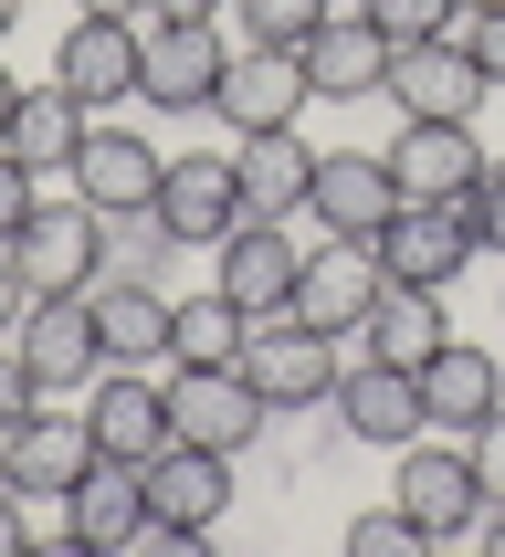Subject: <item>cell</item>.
I'll return each mask as SVG.
<instances>
[{
  "label": "cell",
  "mask_w": 505,
  "mask_h": 557,
  "mask_svg": "<svg viewBox=\"0 0 505 557\" xmlns=\"http://www.w3.org/2000/svg\"><path fill=\"white\" fill-rule=\"evenodd\" d=\"M369 22L390 42H432V32H464V0H369Z\"/></svg>",
  "instance_id": "cell-32"
},
{
  "label": "cell",
  "mask_w": 505,
  "mask_h": 557,
  "mask_svg": "<svg viewBox=\"0 0 505 557\" xmlns=\"http://www.w3.org/2000/svg\"><path fill=\"white\" fill-rule=\"evenodd\" d=\"M358 337H369V358H390V369H432L442 347H453V306H442V284H390Z\"/></svg>",
  "instance_id": "cell-24"
},
{
  "label": "cell",
  "mask_w": 505,
  "mask_h": 557,
  "mask_svg": "<svg viewBox=\"0 0 505 557\" xmlns=\"http://www.w3.org/2000/svg\"><path fill=\"white\" fill-rule=\"evenodd\" d=\"M295 53H306L316 106H358V95H390V53H401V42L379 22H316Z\"/></svg>",
  "instance_id": "cell-21"
},
{
  "label": "cell",
  "mask_w": 505,
  "mask_h": 557,
  "mask_svg": "<svg viewBox=\"0 0 505 557\" xmlns=\"http://www.w3.org/2000/svg\"><path fill=\"white\" fill-rule=\"evenodd\" d=\"M221 516H232V453H211V442L148 453V527L169 536V547H200Z\"/></svg>",
  "instance_id": "cell-5"
},
{
  "label": "cell",
  "mask_w": 505,
  "mask_h": 557,
  "mask_svg": "<svg viewBox=\"0 0 505 557\" xmlns=\"http://www.w3.org/2000/svg\"><path fill=\"white\" fill-rule=\"evenodd\" d=\"M484 547H495V557H505V495H495V505H484Z\"/></svg>",
  "instance_id": "cell-43"
},
{
  "label": "cell",
  "mask_w": 505,
  "mask_h": 557,
  "mask_svg": "<svg viewBox=\"0 0 505 557\" xmlns=\"http://www.w3.org/2000/svg\"><path fill=\"white\" fill-rule=\"evenodd\" d=\"M464 11H505V0H464Z\"/></svg>",
  "instance_id": "cell-45"
},
{
  "label": "cell",
  "mask_w": 505,
  "mask_h": 557,
  "mask_svg": "<svg viewBox=\"0 0 505 557\" xmlns=\"http://www.w3.org/2000/svg\"><path fill=\"white\" fill-rule=\"evenodd\" d=\"M484 95H495V74L473 63L464 32H432V42H401V53H390V106H401V116L473 126V116H484Z\"/></svg>",
  "instance_id": "cell-4"
},
{
  "label": "cell",
  "mask_w": 505,
  "mask_h": 557,
  "mask_svg": "<svg viewBox=\"0 0 505 557\" xmlns=\"http://www.w3.org/2000/svg\"><path fill=\"white\" fill-rule=\"evenodd\" d=\"M158 221H169V243H200L211 252L232 221H243V169L221 148H189V158H169V189H158Z\"/></svg>",
  "instance_id": "cell-20"
},
{
  "label": "cell",
  "mask_w": 505,
  "mask_h": 557,
  "mask_svg": "<svg viewBox=\"0 0 505 557\" xmlns=\"http://www.w3.org/2000/svg\"><path fill=\"white\" fill-rule=\"evenodd\" d=\"M22 306H32V284H22V263H11V243H0V326H22Z\"/></svg>",
  "instance_id": "cell-38"
},
{
  "label": "cell",
  "mask_w": 505,
  "mask_h": 557,
  "mask_svg": "<svg viewBox=\"0 0 505 557\" xmlns=\"http://www.w3.org/2000/svg\"><path fill=\"white\" fill-rule=\"evenodd\" d=\"M158 252H169V221L158 211H106V274H148L158 284Z\"/></svg>",
  "instance_id": "cell-29"
},
{
  "label": "cell",
  "mask_w": 505,
  "mask_h": 557,
  "mask_svg": "<svg viewBox=\"0 0 505 557\" xmlns=\"http://www.w3.org/2000/svg\"><path fill=\"white\" fill-rule=\"evenodd\" d=\"M11 347H22V369H32L42 400L95 389V369H106V337H95V306H85V295H32L22 326H11Z\"/></svg>",
  "instance_id": "cell-7"
},
{
  "label": "cell",
  "mask_w": 505,
  "mask_h": 557,
  "mask_svg": "<svg viewBox=\"0 0 505 557\" xmlns=\"http://www.w3.org/2000/svg\"><path fill=\"white\" fill-rule=\"evenodd\" d=\"M85 306H95V337H106V369H148V358H169V295H158L148 274H95Z\"/></svg>",
  "instance_id": "cell-23"
},
{
  "label": "cell",
  "mask_w": 505,
  "mask_h": 557,
  "mask_svg": "<svg viewBox=\"0 0 505 557\" xmlns=\"http://www.w3.org/2000/svg\"><path fill=\"white\" fill-rule=\"evenodd\" d=\"M347 547H358V557H432L442 536L421 527L410 505H379V516H358V527H347Z\"/></svg>",
  "instance_id": "cell-30"
},
{
  "label": "cell",
  "mask_w": 505,
  "mask_h": 557,
  "mask_svg": "<svg viewBox=\"0 0 505 557\" xmlns=\"http://www.w3.org/2000/svg\"><path fill=\"white\" fill-rule=\"evenodd\" d=\"M464 42H473V63L505 85V11H464Z\"/></svg>",
  "instance_id": "cell-36"
},
{
  "label": "cell",
  "mask_w": 505,
  "mask_h": 557,
  "mask_svg": "<svg viewBox=\"0 0 505 557\" xmlns=\"http://www.w3.org/2000/svg\"><path fill=\"white\" fill-rule=\"evenodd\" d=\"M95 453H106V442H95L85 410H22V421L0 432V484H22L32 505H63L95 473Z\"/></svg>",
  "instance_id": "cell-2"
},
{
  "label": "cell",
  "mask_w": 505,
  "mask_h": 557,
  "mask_svg": "<svg viewBox=\"0 0 505 557\" xmlns=\"http://www.w3.org/2000/svg\"><path fill=\"white\" fill-rule=\"evenodd\" d=\"M473 252H484V232H473V189H464V200H401L390 232H379V274H390V284H453Z\"/></svg>",
  "instance_id": "cell-6"
},
{
  "label": "cell",
  "mask_w": 505,
  "mask_h": 557,
  "mask_svg": "<svg viewBox=\"0 0 505 557\" xmlns=\"http://www.w3.org/2000/svg\"><path fill=\"white\" fill-rule=\"evenodd\" d=\"M253 347V315L232 306V295H169V369H243Z\"/></svg>",
  "instance_id": "cell-27"
},
{
  "label": "cell",
  "mask_w": 505,
  "mask_h": 557,
  "mask_svg": "<svg viewBox=\"0 0 505 557\" xmlns=\"http://www.w3.org/2000/svg\"><path fill=\"white\" fill-rule=\"evenodd\" d=\"M232 169H243V211H263V221H306L316 148L295 137V126H263V137H243V148H232Z\"/></svg>",
  "instance_id": "cell-25"
},
{
  "label": "cell",
  "mask_w": 505,
  "mask_h": 557,
  "mask_svg": "<svg viewBox=\"0 0 505 557\" xmlns=\"http://www.w3.org/2000/svg\"><path fill=\"white\" fill-rule=\"evenodd\" d=\"M85 421H95V442H106L116 463H148V453H169V389H158L148 369H95Z\"/></svg>",
  "instance_id": "cell-22"
},
{
  "label": "cell",
  "mask_w": 505,
  "mask_h": 557,
  "mask_svg": "<svg viewBox=\"0 0 505 557\" xmlns=\"http://www.w3.org/2000/svg\"><path fill=\"white\" fill-rule=\"evenodd\" d=\"M337 432L369 442V453H401V442L432 432V410H421V369H390V358H358L337 379Z\"/></svg>",
  "instance_id": "cell-14"
},
{
  "label": "cell",
  "mask_w": 505,
  "mask_h": 557,
  "mask_svg": "<svg viewBox=\"0 0 505 557\" xmlns=\"http://www.w3.org/2000/svg\"><path fill=\"white\" fill-rule=\"evenodd\" d=\"M63 180L85 189L95 211H158L169 158H158V137H137V126H85V148H74V169H63Z\"/></svg>",
  "instance_id": "cell-15"
},
{
  "label": "cell",
  "mask_w": 505,
  "mask_h": 557,
  "mask_svg": "<svg viewBox=\"0 0 505 557\" xmlns=\"http://www.w3.org/2000/svg\"><path fill=\"white\" fill-rule=\"evenodd\" d=\"M390 295V274H379V243H347V232H327V243L295 263V306L306 326H327V337H347V326H369V306Z\"/></svg>",
  "instance_id": "cell-8"
},
{
  "label": "cell",
  "mask_w": 505,
  "mask_h": 557,
  "mask_svg": "<svg viewBox=\"0 0 505 557\" xmlns=\"http://www.w3.org/2000/svg\"><path fill=\"white\" fill-rule=\"evenodd\" d=\"M85 126H95V106L53 74V85H22V106H11V137H0V148L22 158V169H74Z\"/></svg>",
  "instance_id": "cell-26"
},
{
  "label": "cell",
  "mask_w": 505,
  "mask_h": 557,
  "mask_svg": "<svg viewBox=\"0 0 505 557\" xmlns=\"http://www.w3.org/2000/svg\"><path fill=\"white\" fill-rule=\"evenodd\" d=\"M32 211H42V169H22V158L0 148V243H11Z\"/></svg>",
  "instance_id": "cell-33"
},
{
  "label": "cell",
  "mask_w": 505,
  "mask_h": 557,
  "mask_svg": "<svg viewBox=\"0 0 505 557\" xmlns=\"http://www.w3.org/2000/svg\"><path fill=\"white\" fill-rule=\"evenodd\" d=\"M464 453H473V473H484V505H495L505 495V410H495V421H473Z\"/></svg>",
  "instance_id": "cell-34"
},
{
  "label": "cell",
  "mask_w": 505,
  "mask_h": 557,
  "mask_svg": "<svg viewBox=\"0 0 505 557\" xmlns=\"http://www.w3.org/2000/svg\"><path fill=\"white\" fill-rule=\"evenodd\" d=\"M232 22H243V42H306L316 22H327V0H232Z\"/></svg>",
  "instance_id": "cell-31"
},
{
  "label": "cell",
  "mask_w": 505,
  "mask_h": 557,
  "mask_svg": "<svg viewBox=\"0 0 505 557\" xmlns=\"http://www.w3.org/2000/svg\"><path fill=\"white\" fill-rule=\"evenodd\" d=\"M11 263H22L32 295H85V284L106 274V211H95L85 189H74V200H42V211L11 232Z\"/></svg>",
  "instance_id": "cell-1"
},
{
  "label": "cell",
  "mask_w": 505,
  "mask_h": 557,
  "mask_svg": "<svg viewBox=\"0 0 505 557\" xmlns=\"http://www.w3.org/2000/svg\"><path fill=\"white\" fill-rule=\"evenodd\" d=\"M263 389L243 369H169V442H211V453H253L263 442Z\"/></svg>",
  "instance_id": "cell-9"
},
{
  "label": "cell",
  "mask_w": 505,
  "mask_h": 557,
  "mask_svg": "<svg viewBox=\"0 0 505 557\" xmlns=\"http://www.w3.org/2000/svg\"><path fill=\"white\" fill-rule=\"evenodd\" d=\"M22 505H32L22 484H0V557H22Z\"/></svg>",
  "instance_id": "cell-40"
},
{
  "label": "cell",
  "mask_w": 505,
  "mask_h": 557,
  "mask_svg": "<svg viewBox=\"0 0 505 557\" xmlns=\"http://www.w3.org/2000/svg\"><path fill=\"white\" fill-rule=\"evenodd\" d=\"M11 22H22V0H0V42H11Z\"/></svg>",
  "instance_id": "cell-44"
},
{
  "label": "cell",
  "mask_w": 505,
  "mask_h": 557,
  "mask_svg": "<svg viewBox=\"0 0 505 557\" xmlns=\"http://www.w3.org/2000/svg\"><path fill=\"white\" fill-rule=\"evenodd\" d=\"M306 106H316V85H306V53H284V42H243V53H232V74H221V95H211V116L232 126V137L295 126Z\"/></svg>",
  "instance_id": "cell-12"
},
{
  "label": "cell",
  "mask_w": 505,
  "mask_h": 557,
  "mask_svg": "<svg viewBox=\"0 0 505 557\" xmlns=\"http://www.w3.org/2000/svg\"><path fill=\"white\" fill-rule=\"evenodd\" d=\"M379 158H390L401 200H464V189H484V169H495V158L473 148V126H442V116H410Z\"/></svg>",
  "instance_id": "cell-17"
},
{
  "label": "cell",
  "mask_w": 505,
  "mask_h": 557,
  "mask_svg": "<svg viewBox=\"0 0 505 557\" xmlns=\"http://www.w3.org/2000/svg\"><path fill=\"white\" fill-rule=\"evenodd\" d=\"M221 74H232L221 22H148V63H137V95H148V106L189 116V106H211V95H221Z\"/></svg>",
  "instance_id": "cell-13"
},
{
  "label": "cell",
  "mask_w": 505,
  "mask_h": 557,
  "mask_svg": "<svg viewBox=\"0 0 505 557\" xmlns=\"http://www.w3.org/2000/svg\"><path fill=\"white\" fill-rule=\"evenodd\" d=\"M243 379L263 389V410H316V400H337V337L327 326H306V315H263L243 347Z\"/></svg>",
  "instance_id": "cell-3"
},
{
  "label": "cell",
  "mask_w": 505,
  "mask_h": 557,
  "mask_svg": "<svg viewBox=\"0 0 505 557\" xmlns=\"http://www.w3.org/2000/svg\"><path fill=\"white\" fill-rule=\"evenodd\" d=\"M137 536H158L148 527V463L95 453V473L63 495V547L74 557H116V547H137Z\"/></svg>",
  "instance_id": "cell-10"
},
{
  "label": "cell",
  "mask_w": 505,
  "mask_h": 557,
  "mask_svg": "<svg viewBox=\"0 0 505 557\" xmlns=\"http://www.w3.org/2000/svg\"><path fill=\"white\" fill-rule=\"evenodd\" d=\"M232 0H148V22H221Z\"/></svg>",
  "instance_id": "cell-39"
},
{
  "label": "cell",
  "mask_w": 505,
  "mask_h": 557,
  "mask_svg": "<svg viewBox=\"0 0 505 557\" xmlns=\"http://www.w3.org/2000/svg\"><path fill=\"white\" fill-rule=\"evenodd\" d=\"M74 11H95V22H148V0H74Z\"/></svg>",
  "instance_id": "cell-41"
},
{
  "label": "cell",
  "mask_w": 505,
  "mask_h": 557,
  "mask_svg": "<svg viewBox=\"0 0 505 557\" xmlns=\"http://www.w3.org/2000/svg\"><path fill=\"white\" fill-rule=\"evenodd\" d=\"M22 410H42V389H32V369H22V347H0V432L22 421Z\"/></svg>",
  "instance_id": "cell-35"
},
{
  "label": "cell",
  "mask_w": 505,
  "mask_h": 557,
  "mask_svg": "<svg viewBox=\"0 0 505 557\" xmlns=\"http://www.w3.org/2000/svg\"><path fill=\"white\" fill-rule=\"evenodd\" d=\"M421 410H432L442 432H473V421H495V410H505V369L484 358V347L453 337L432 369H421Z\"/></svg>",
  "instance_id": "cell-28"
},
{
  "label": "cell",
  "mask_w": 505,
  "mask_h": 557,
  "mask_svg": "<svg viewBox=\"0 0 505 557\" xmlns=\"http://www.w3.org/2000/svg\"><path fill=\"white\" fill-rule=\"evenodd\" d=\"M11 106H22V74H11V63H0V137H11Z\"/></svg>",
  "instance_id": "cell-42"
},
{
  "label": "cell",
  "mask_w": 505,
  "mask_h": 557,
  "mask_svg": "<svg viewBox=\"0 0 505 557\" xmlns=\"http://www.w3.org/2000/svg\"><path fill=\"white\" fill-rule=\"evenodd\" d=\"M137 63H148V22H95V11H74L53 74L85 95L95 116H106V106H126V95H137Z\"/></svg>",
  "instance_id": "cell-19"
},
{
  "label": "cell",
  "mask_w": 505,
  "mask_h": 557,
  "mask_svg": "<svg viewBox=\"0 0 505 557\" xmlns=\"http://www.w3.org/2000/svg\"><path fill=\"white\" fill-rule=\"evenodd\" d=\"M401 505L432 536L484 527V473H473V453L464 442H401Z\"/></svg>",
  "instance_id": "cell-18"
},
{
  "label": "cell",
  "mask_w": 505,
  "mask_h": 557,
  "mask_svg": "<svg viewBox=\"0 0 505 557\" xmlns=\"http://www.w3.org/2000/svg\"><path fill=\"white\" fill-rule=\"evenodd\" d=\"M211 263H221L211 284L253 315V326H263V315H284V306H295V263H306V252H295V232H284V221L243 211V221H232V232L211 243Z\"/></svg>",
  "instance_id": "cell-11"
},
{
  "label": "cell",
  "mask_w": 505,
  "mask_h": 557,
  "mask_svg": "<svg viewBox=\"0 0 505 557\" xmlns=\"http://www.w3.org/2000/svg\"><path fill=\"white\" fill-rule=\"evenodd\" d=\"M473 232H484V252H505V169H484V189H473Z\"/></svg>",
  "instance_id": "cell-37"
},
{
  "label": "cell",
  "mask_w": 505,
  "mask_h": 557,
  "mask_svg": "<svg viewBox=\"0 0 505 557\" xmlns=\"http://www.w3.org/2000/svg\"><path fill=\"white\" fill-rule=\"evenodd\" d=\"M390 211H401V180H390V158H369V148L316 158V180H306V221H327V232H347V243H379V232H390Z\"/></svg>",
  "instance_id": "cell-16"
}]
</instances>
